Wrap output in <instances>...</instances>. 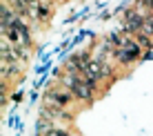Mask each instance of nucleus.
Listing matches in <instances>:
<instances>
[{
    "mask_svg": "<svg viewBox=\"0 0 153 136\" xmlns=\"http://www.w3.org/2000/svg\"><path fill=\"white\" fill-rule=\"evenodd\" d=\"M67 87H69V92L78 101H87V103L93 101V85L84 78V74H69Z\"/></svg>",
    "mask_w": 153,
    "mask_h": 136,
    "instance_id": "1",
    "label": "nucleus"
},
{
    "mask_svg": "<svg viewBox=\"0 0 153 136\" xmlns=\"http://www.w3.org/2000/svg\"><path fill=\"white\" fill-rule=\"evenodd\" d=\"M122 31L131 34L133 38L140 36V34H144V14H142L138 7H131L122 14Z\"/></svg>",
    "mask_w": 153,
    "mask_h": 136,
    "instance_id": "2",
    "label": "nucleus"
}]
</instances>
